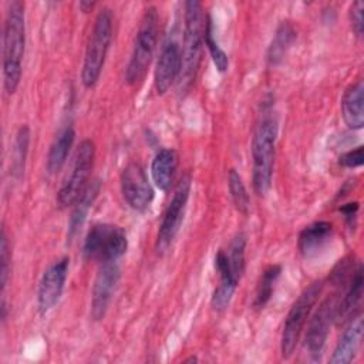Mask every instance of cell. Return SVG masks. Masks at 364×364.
I'll return each instance as SVG.
<instances>
[{
  "instance_id": "9c48e42d",
  "label": "cell",
  "mask_w": 364,
  "mask_h": 364,
  "mask_svg": "<svg viewBox=\"0 0 364 364\" xmlns=\"http://www.w3.org/2000/svg\"><path fill=\"white\" fill-rule=\"evenodd\" d=\"M95 159V145L91 139H82L75 149L70 175L61 183L57 192L60 208L73 206L85 186L90 183V175Z\"/></svg>"
},
{
  "instance_id": "5bb4252c",
  "label": "cell",
  "mask_w": 364,
  "mask_h": 364,
  "mask_svg": "<svg viewBox=\"0 0 364 364\" xmlns=\"http://www.w3.org/2000/svg\"><path fill=\"white\" fill-rule=\"evenodd\" d=\"M121 276L119 266L117 262L101 263L97 277L94 280L91 293V317L92 320H102L107 314L108 306L112 300L115 287Z\"/></svg>"
},
{
  "instance_id": "f546056e",
  "label": "cell",
  "mask_w": 364,
  "mask_h": 364,
  "mask_svg": "<svg viewBox=\"0 0 364 364\" xmlns=\"http://www.w3.org/2000/svg\"><path fill=\"white\" fill-rule=\"evenodd\" d=\"M363 161H364V158H363V145H358L357 148L341 154L340 158H338V164L341 166L350 168V169L361 166Z\"/></svg>"
},
{
  "instance_id": "8992f818",
  "label": "cell",
  "mask_w": 364,
  "mask_h": 364,
  "mask_svg": "<svg viewBox=\"0 0 364 364\" xmlns=\"http://www.w3.org/2000/svg\"><path fill=\"white\" fill-rule=\"evenodd\" d=\"M159 16L155 6H148L139 21L131 58L125 70V81L129 85L141 82L151 65L158 40Z\"/></svg>"
},
{
  "instance_id": "484cf974",
  "label": "cell",
  "mask_w": 364,
  "mask_h": 364,
  "mask_svg": "<svg viewBox=\"0 0 364 364\" xmlns=\"http://www.w3.org/2000/svg\"><path fill=\"white\" fill-rule=\"evenodd\" d=\"M228 186H229L230 198H232L235 208L240 213L247 215L249 208H250V198H249L247 189L245 186V182H243L240 173L233 168L229 169V172H228Z\"/></svg>"
},
{
  "instance_id": "9a60e30c",
  "label": "cell",
  "mask_w": 364,
  "mask_h": 364,
  "mask_svg": "<svg viewBox=\"0 0 364 364\" xmlns=\"http://www.w3.org/2000/svg\"><path fill=\"white\" fill-rule=\"evenodd\" d=\"M182 68V50L176 40L168 38L159 53L155 73H154V85L156 94H165L173 82L179 80Z\"/></svg>"
},
{
  "instance_id": "e0dca14e",
  "label": "cell",
  "mask_w": 364,
  "mask_h": 364,
  "mask_svg": "<svg viewBox=\"0 0 364 364\" xmlns=\"http://www.w3.org/2000/svg\"><path fill=\"white\" fill-rule=\"evenodd\" d=\"M333 223L327 220H317L301 229L297 237V249L303 257L317 255L333 236Z\"/></svg>"
},
{
  "instance_id": "3957f363",
  "label": "cell",
  "mask_w": 364,
  "mask_h": 364,
  "mask_svg": "<svg viewBox=\"0 0 364 364\" xmlns=\"http://www.w3.org/2000/svg\"><path fill=\"white\" fill-rule=\"evenodd\" d=\"M213 264L219 276V284L213 290L210 306L216 311H223L230 304L233 293L245 273L246 236L243 233H237L230 242L228 252L223 249L218 250Z\"/></svg>"
},
{
  "instance_id": "1f68e13d",
  "label": "cell",
  "mask_w": 364,
  "mask_h": 364,
  "mask_svg": "<svg viewBox=\"0 0 364 364\" xmlns=\"http://www.w3.org/2000/svg\"><path fill=\"white\" fill-rule=\"evenodd\" d=\"M78 6H80L81 11L88 13V11H91V9L95 6V3H94V1H80Z\"/></svg>"
},
{
  "instance_id": "52a82bcc",
  "label": "cell",
  "mask_w": 364,
  "mask_h": 364,
  "mask_svg": "<svg viewBox=\"0 0 364 364\" xmlns=\"http://www.w3.org/2000/svg\"><path fill=\"white\" fill-rule=\"evenodd\" d=\"M127 249L128 237L124 228L114 223H95L84 239L82 256L100 263L117 262L125 255Z\"/></svg>"
},
{
  "instance_id": "2e32d148",
  "label": "cell",
  "mask_w": 364,
  "mask_h": 364,
  "mask_svg": "<svg viewBox=\"0 0 364 364\" xmlns=\"http://www.w3.org/2000/svg\"><path fill=\"white\" fill-rule=\"evenodd\" d=\"M363 340V318L361 314H355L348 320L347 327L340 336L337 346L330 357L331 364H348L351 363L361 346Z\"/></svg>"
},
{
  "instance_id": "5b68a950",
  "label": "cell",
  "mask_w": 364,
  "mask_h": 364,
  "mask_svg": "<svg viewBox=\"0 0 364 364\" xmlns=\"http://www.w3.org/2000/svg\"><path fill=\"white\" fill-rule=\"evenodd\" d=\"M112 40V11L108 7H102L95 20L87 43L82 68H81V81L85 88H92L98 82L109 44Z\"/></svg>"
},
{
  "instance_id": "4fadbf2b",
  "label": "cell",
  "mask_w": 364,
  "mask_h": 364,
  "mask_svg": "<svg viewBox=\"0 0 364 364\" xmlns=\"http://www.w3.org/2000/svg\"><path fill=\"white\" fill-rule=\"evenodd\" d=\"M68 266L70 259L64 256L50 264L43 273L37 291V307L41 314L48 313L58 303L65 286Z\"/></svg>"
},
{
  "instance_id": "ac0fdd59",
  "label": "cell",
  "mask_w": 364,
  "mask_h": 364,
  "mask_svg": "<svg viewBox=\"0 0 364 364\" xmlns=\"http://www.w3.org/2000/svg\"><path fill=\"white\" fill-rule=\"evenodd\" d=\"M341 115L350 129L364 125V84L361 80L348 85L341 98Z\"/></svg>"
},
{
  "instance_id": "30bf717a",
  "label": "cell",
  "mask_w": 364,
  "mask_h": 364,
  "mask_svg": "<svg viewBox=\"0 0 364 364\" xmlns=\"http://www.w3.org/2000/svg\"><path fill=\"white\" fill-rule=\"evenodd\" d=\"M191 188H192V178L189 173H185L173 191V195L164 212V216L156 233L155 252L159 256L165 255L169 250V247L172 246L181 229L188 199L191 195Z\"/></svg>"
},
{
  "instance_id": "603a6c76",
  "label": "cell",
  "mask_w": 364,
  "mask_h": 364,
  "mask_svg": "<svg viewBox=\"0 0 364 364\" xmlns=\"http://www.w3.org/2000/svg\"><path fill=\"white\" fill-rule=\"evenodd\" d=\"M296 37H297L296 30L290 21H282L279 24V27L276 28L274 37L269 46L267 55H266L269 67H276L284 60V57H286L287 51L290 50V47L293 46Z\"/></svg>"
},
{
  "instance_id": "7a4b0ae2",
  "label": "cell",
  "mask_w": 364,
  "mask_h": 364,
  "mask_svg": "<svg viewBox=\"0 0 364 364\" xmlns=\"http://www.w3.org/2000/svg\"><path fill=\"white\" fill-rule=\"evenodd\" d=\"M277 132V118L272 111L262 114L252 138V182L259 196H264L272 186Z\"/></svg>"
},
{
  "instance_id": "4dcf8cb0",
  "label": "cell",
  "mask_w": 364,
  "mask_h": 364,
  "mask_svg": "<svg viewBox=\"0 0 364 364\" xmlns=\"http://www.w3.org/2000/svg\"><path fill=\"white\" fill-rule=\"evenodd\" d=\"M358 202H348V203H344L340 206V212L341 215L344 216L346 222L348 223V226L354 228L355 226V220H357V212H358Z\"/></svg>"
},
{
  "instance_id": "ffe728a7",
  "label": "cell",
  "mask_w": 364,
  "mask_h": 364,
  "mask_svg": "<svg viewBox=\"0 0 364 364\" xmlns=\"http://www.w3.org/2000/svg\"><path fill=\"white\" fill-rule=\"evenodd\" d=\"M179 164V155L172 148L159 149L151 164L152 181L161 191H168L173 183L176 169Z\"/></svg>"
},
{
  "instance_id": "7c38bea8",
  "label": "cell",
  "mask_w": 364,
  "mask_h": 364,
  "mask_svg": "<svg viewBox=\"0 0 364 364\" xmlns=\"http://www.w3.org/2000/svg\"><path fill=\"white\" fill-rule=\"evenodd\" d=\"M338 303V294L334 293L331 296H327L316 309L313 313L306 336H304V347L309 351V354L314 358L321 355V351L326 346L328 330L331 324L336 320V310Z\"/></svg>"
},
{
  "instance_id": "ba28073f",
  "label": "cell",
  "mask_w": 364,
  "mask_h": 364,
  "mask_svg": "<svg viewBox=\"0 0 364 364\" xmlns=\"http://www.w3.org/2000/svg\"><path fill=\"white\" fill-rule=\"evenodd\" d=\"M324 282L316 280L310 283L297 297V300L291 304L284 324L282 330L280 337V351L283 358H290L299 344L300 336L303 333V328L307 323V318L314 307V304L318 300V296L321 294Z\"/></svg>"
},
{
  "instance_id": "6da1fadb",
  "label": "cell",
  "mask_w": 364,
  "mask_h": 364,
  "mask_svg": "<svg viewBox=\"0 0 364 364\" xmlns=\"http://www.w3.org/2000/svg\"><path fill=\"white\" fill-rule=\"evenodd\" d=\"M26 47L24 3L13 0L7 6L3 26V84L7 94H14L23 70Z\"/></svg>"
},
{
  "instance_id": "d6986e66",
  "label": "cell",
  "mask_w": 364,
  "mask_h": 364,
  "mask_svg": "<svg viewBox=\"0 0 364 364\" xmlns=\"http://www.w3.org/2000/svg\"><path fill=\"white\" fill-rule=\"evenodd\" d=\"M363 296V266L357 264L353 274L350 276V283L343 294L338 299L337 310H336V324H343L355 316V309L358 307Z\"/></svg>"
},
{
  "instance_id": "4316f807",
  "label": "cell",
  "mask_w": 364,
  "mask_h": 364,
  "mask_svg": "<svg viewBox=\"0 0 364 364\" xmlns=\"http://www.w3.org/2000/svg\"><path fill=\"white\" fill-rule=\"evenodd\" d=\"M213 20L210 17V14H206V24H205V37H203V43L212 57V61L216 67V70L219 73H225L229 67V58L228 54L220 48V46L218 44V41L213 37Z\"/></svg>"
},
{
  "instance_id": "44dd1931",
  "label": "cell",
  "mask_w": 364,
  "mask_h": 364,
  "mask_svg": "<svg viewBox=\"0 0 364 364\" xmlns=\"http://www.w3.org/2000/svg\"><path fill=\"white\" fill-rule=\"evenodd\" d=\"M101 191V181L98 178L91 179L90 183L85 186L82 193L78 196V199L73 205V212L70 216L68 222V232H67V239L73 240L78 229L82 226L92 203L95 202L98 193Z\"/></svg>"
},
{
  "instance_id": "cb8c5ba5",
  "label": "cell",
  "mask_w": 364,
  "mask_h": 364,
  "mask_svg": "<svg viewBox=\"0 0 364 364\" xmlns=\"http://www.w3.org/2000/svg\"><path fill=\"white\" fill-rule=\"evenodd\" d=\"M280 273H282V266L280 264H269L260 279H259V283L256 286V293H255V299H253V307L260 310L263 309L272 299L273 296V291H274V286H276V282L279 280L280 277Z\"/></svg>"
},
{
  "instance_id": "7402d4cb",
  "label": "cell",
  "mask_w": 364,
  "mask_h": 364,
  "mask_svg": "<svg viewBox=\"0 0 364 364\" xmlns=\"http://www.w3.org/2000/svg\"><path fill=\"white\" fill-rule=\"evenodd\" d=\"M74 139H75V131L73 125H67L58 131L47 154L46 166L50 175L60 172L61 168L65 165L70 151L74 145Z\"/></svg>"
},
{
  "instance_id": "f1b7e54d",
  "label": "cell",
  "mask_w": 364,
  "mask_h": 364,
  "mask_svg": "<svg viewBox=\"0 0 364 364\" xmlns=\"http://www.w3.org/2000/svg\"><path fill=\"white\" fill-rule=\"evenodd\" d=\"M363 11H364V4L363 1L357 0L351 4L350 7V21H351V27L353 31L357 37H361L364 33V17H363Z\"/></svg>"
},
{
  "instance_id": "d4e9b609",
  "label": "cell",
  "mask_w": 364,
  "mask_h": 364,
  "mask_svg": "<svg viewBox=\"0 0 364 364\" xmlns=\"http://www.w3.org/2000/svg\"><path fill=\"white\" fill-rule=\"evenodd\" d=\"M30 146V128L24 124L18 128L14 139V152H13V164L11 173L14 178H20L24 173L26 159Z\"/></svg>"
},
{
  "instance_id": "83f0119b",
  "label": "cell",
  "mask_w": 364,
  "mask_h": 364,
  "mask_svg": "<svg viewBox=\"0 0 364 364\" xmlns=\"http://www.w3.org/2000/svg\"><path fill=\"white\" fill-rule=\"evenodd\" d=\"M0 284H1V291H4L7 279H9V264H10V246H9V239L6 235V230H1V240H0Z\"/></svg>"
},
{
  "instance_id": "8fae6325",
  "label": "cell",
  "mask_w": 364,
  "mask_h": 364,
  "mask_svg": "<svg viewBox=\"0 0 364 364\" xmlns=\"http://www.w3.org/2000/svg\"><path fill=\"white\" fill-rule=\"evenodd\" d=\"M119 182L122 198L131 209L145 212L151 206L155 192L144 166L138 161H131L125 165Z\"/></svg>"
},
{
  "instance_id": "277c9868",
  "label": "cell",
  "mask_w": 364,
  "mask_h": 364,
  "mask_svg": "<svg viewBox=\"0 0 364 364\" xmlns=\"http://www.w3.org/2000/svg\"><path fill=\"white\" fill-rule=\"evenodd\" d=\"M206 14L202 3L198 0L185 1V27L182 41V68L178 80L179 92H188L195 82L202 54L205 37Z\"/></svg>"
},
{
  "instance_id": "d6a6232c",
  "label": "cell",
  "mask_w": 364,
  "mask_h": 364,
  "mask_svg": "<svg viewBox=\"0 0 364 364\" xmlns=\"http://www.w3.org/2000/svg\"><path fill=\"white\" fill-rule=\"evenodd\" d=\"M189 361H198V358H196V357H191V358L185 360V363H189Z\"/></svg>"
}]
</instances>
